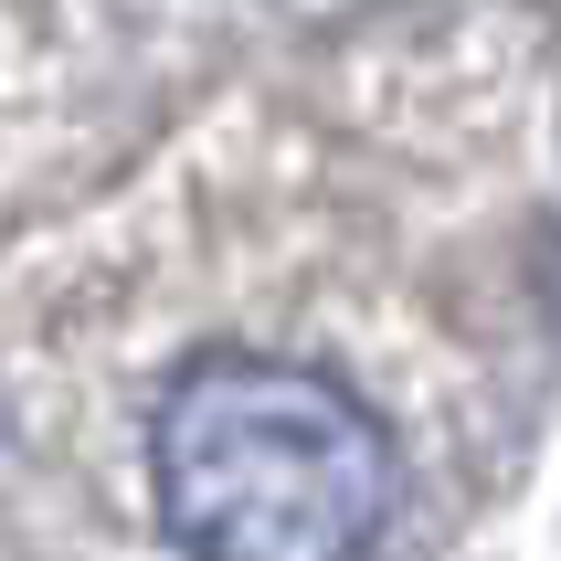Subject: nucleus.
Returning a JSON list of instances; mask_svg holds the SVG:
<instances>
[{"label":"nucleus","mask_w":561,"mask_h":561,"mask_svg":"<svg viewBox=\"0 0 561 561\" xmlns=\"http://www.w3.org/2000/svg\"><path fill=\"white\" fill-rule=\"evenodd\" d=\"M149 488L191 561H371L403 456L350 381L202 350L149 413Z\"/></svg>","instance_id":"1"}]
</instances>
